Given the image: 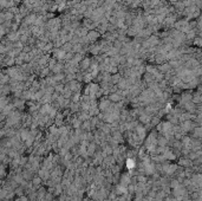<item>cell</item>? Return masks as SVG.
Returning <instances> with one entry per match:
<instances>
[{
    "mask_svg": "<svg viewBox=\"0 0 202 201\" xmlns=\"http://www.w3.org/2000/svg\"><path fill=\"white\" fill-rule=\"evenodd\" d=\"M97 37H98V33H97V32H90V34H89V38L91 40L97 39Z\"/></svg>",
    "mask_w": 202,
    "mask_h": 201,
    "instance_id": "6da1fadb",
    "label": "cell"
}]
</instances>
